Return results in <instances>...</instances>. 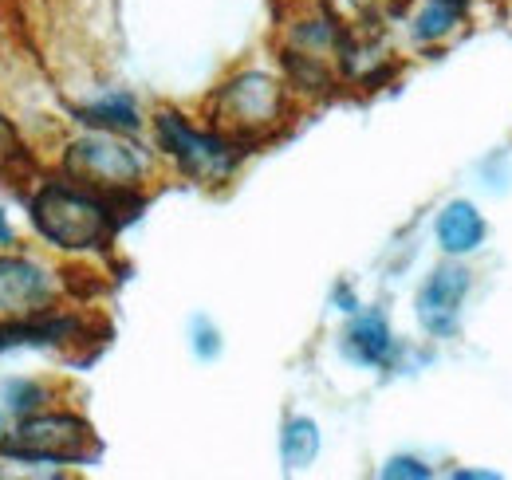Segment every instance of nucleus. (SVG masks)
I'll list each match as a JSON object with an SVG mask.
<instances>
[{
	"instance_id": "f8f14e48",
	"label": "nucleus",
	"mask_w": 512,
	"mask_h": 480,
	"mask_svg": "<svg viewBox=\"0 0 512 480\" xmlns=\"http://www.w3.org/2000/svg\"><path fill=\"white\" fill-rule=\"evenodd\" d=\"M87 126H99V130H138V111L127 95H111V99H99L91 107H79L75 111Z\"/></svg>"
},
{
	"instance_id": "4468645a",
	"label": "nucleus",
	"mask_w": 512,
	"mask_h": 480,
	"mask_svg": "<svg viewBox=\"0 0 512 480\" xmlns=\"http://www.w3.org/2000/svg\"><path fill=\"white\" fill-rule=\"evenodd\" d=\"M193 331H197V339H193V351H197L201 359H217V351H221V343H217V331H213L205 319H197V323H193Z\"/></svg>"
},
{
	"instance_id": "1a4fd4ad",
	"label": "nucleus",
	"mask_w": 512,
	"mask_h": 480,
	"mask_svg": "<svg viewBox=\"0 0 512 480\" xmlns=\"http://www.w3.org/2000/svg\"><path fill=\"white\" fill-rule=\"evenodd\" d=\"M320 453V425L312 418H292L280 433V461L288 473H300Z\"/></svg>"
},
{
	"instance_id": "2eb2a0df",
	"label": "nucleus",
	"mask_w": 512,
	"mask_h": 480,
	"mask_svg": "<svg viewBox=\"0 0 512 480\" xmlns=\"http://www.w3.org/2000/svg\"><path fill=\"white\" fill-rule=\"evenodd\" d=\"M24 158V150H20V142H16V134L8 130V122L0 119V170H8L12 162H20Z\"/></svg>"
},
{
	"instance_id": "9d476101",
	"label": "nucleus",
	"mask_w": 512,
	"mask_h": 480,
	"mask_svg": "<svg viewBox=\"0 0 512 480\" xmlns=\"http://www.w3.org/2000/svg\"><path fill=\"white\" fill-rule=\"evenodd\" d=\"M229 103L237 115L245 119H268L276 111V83L268 75H241L237 83H229Z\"/></svg>"
},
{
	"instance_id": "f03ea898",
	"label": "nucleus",
	"mask_w": 512,
	"mask_h": 480,
	"mask_svg": "<svg viewBox=\"0 0 512 480\" xmlns=\"http://www.w3.org/2000/svg\"><path fill=\"white\" fill-rule=\"evenodd\" d=\"M4 453L16 461H67V465H83L99 457V441L91 433V425L71 414H40L28 418L8 441Z\"/></svg>"
},
{
	"instance_id": "423d86ee",
	"label": "nucleus",
	"mask_w": 512,
	"mask_h": 480,
	"mask_svg": "<svg viewBox=\"0 0 512 480\" xmlns=\"http://www.w3.org/2000/svg\"><path fill=\"white\" fill-rule=\"evenodd\" d=\"M52 303V276L20 256H0V311L40 315Z\"/></svg>"
},
{
	"instance_id": "f257e3e1",
	"label": "nucleus",
	"mask_w": 512,
	"mask_h": 480,
	"mask_svg": "<svg viewBox=\"0 0 512 480\" xmlns=\"http://www.w3.org/2000/svg\"><path fill=\"white\" fill-rule=\"evenodd\" d=\"M32 221L60 248H103L115 233L107 205L67 181H52L40 189V197L32 201Z\"/></svg>"
},
{
	"instance_id": "6e6552de",
	"label": "nucleus",
	"mask_w": 512,
	"mask_h": 480,
	"mask_svg": "<svg viewBox=\"0 0 512 480\" xmlns=\"http://www.w3.org/2000/svg\"><path fill=\"white\" fill-rule=\"evenodd\" d=\"M343 355L359 366H383L394 355V335L379 311H363L343 331Z\"/></svg>"
},
{
	"instance_id": "7ed1b4c3",
	"label": "nucleus",
	"mask_w": 512,
	"mask_h": 480,
	"mask_svg": "<svg viewBox=\"0 0 512 480\" xmlns=\"http://www.w3.org/2000/svg\"><path fill=\"white\" fill-rule=\"evenodd\" d=\"M158 138H162V146L174 154V162H178L186 174H193V178L217 181L233 170V150H229L221 138L193 130L190 122L182 119V115H174V111H162V115H158Z\"/></svg>"
},
{
	"instance_id": "f3484780",
	"label": "nucleus",
	"mask_w": 512,
	"mask_h": 480,
	"mask_svg": "<svg viewBox=\"0 0 512 480\" xmlns=\"http://www.w3.org/2000/svg\"><path fill=\"white\" fill-rule=\"evenodd\" d=\"M8 240H12V229H8V225H4V217H0V244H8Z\"/></svg>"
},
{
	"instance_id": "0eeeda50",
	"label": "nucleus",
	"mask_w": 512,
	"mask_h": 480,
	"mask_svg": "<svg viewBox=\"0 0 512 480\" xmlns=\"http://www.w3.org/2000/svg\"><path fill=\"white\" fill-rule=\"evenodd\" d=\"M434 233H438V244L446 256H473L489 237V225L473 201H449L438 213Z\"/></svg>"
},
{
	"instance_id": "ddd939ff",
	"label": "nucleus",
	"mask_w": 512,
	"mask_h": 480,
	"mask_svg": "<svg viewBox=\"0 0 512 480\" xmlns=\"http://www.w3.org/2000/svg\"><path fill=\"white\" fill-rule=\"evenodd\" d=\"M383 477L394 480V477H414V480H426L434 477V469L430 465H422L418 457H390L383 465Z\"/></svg>"
},
{
	"instance_id": "20e7f679",
	"label": "nucleus",
	"mask_w": 512,
	"mask_h": 480,
	"mask_svg": "<svg viewBox=\"0 0 512 480\" xmlns=\"http://www.w3.org/2000/svg\"><path fill=\"white\" fill-rule=\"evenodd\" d=\"M67 170L79 174V178H99L111 181V185H127L142 174V158L138 150L111 138L107 134H91V138H79L71 150H67Z\"/></svg>"
},
{
	"instance_id": "9b49d317",
	"label": "nucleus",
	"mask_w": 512,
	"mask_h": 480,
	"mask_svg": "<svg viewBox=\"0 0 512 480\" xmlns=\"http://www.w3.org/2000/svg\"><path fill=\"white\" fill-rule=\"evenodd\" d=\"M465 12H469V0H426L422 12L414 16V36L418 40H446L465 20Z\"/></svg>"
},
{
	"instance_id": "39448f33",
	"label": "nucleus",
	"mask_w": 512,
	"mask_h": 480,
	"mask_svg": "<svg viewBox=\"0 0 512 480\" xmlns=\"http://www.w3.org/2000/svg\"><path fill=\"white\" fill-rule=\"evenodd\" d=\"M469 288H473V280H469V272H465L461 264H442V268H434L430 280H426L422 292H418V303H414V307H418V323H422L430 335H438V339L453 335Z\"/></svg>"
},
{
	"instance_id": "dca6fc26",
	"label": "nucleus",
	"mask_w": 512,
	"mask_h": 480,
	"mask_svg": "<svg viewBox=\"0 0 512 480\" xmlns=\"http://www.w3.org/2000/svg\"><path fill=\"white\" fill-rule=\"evenodd\" d=\"M501 473L493 469H453V480H497Z\"/></svg>"
},
{
	"instance_id": "a211bd4d",
	"label": "nucleus",
	"mask_w": 512,
	"mask_h": 480,
	"mask_svg": "<svg viewBox=\"0 0 512 480\" xmlns=\"http://www.w3.org/2000/svg\"><path fill=\"white\" fill-rule=\"evenodd\" d=\"M355 4H371V0H355Z\"/></svg>"
}]
</instances>
